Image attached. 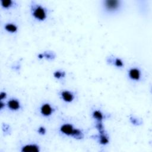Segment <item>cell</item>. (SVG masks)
<instances>
[{
	"instance_id": "obj_1",
	"label": "cell",
	"mask_w": 152,
	"mask_h": 152,
	"mask_svg": "<svg viewBox=\"0 0 152 152\" xmlns=\"http://www.w3.org/2000/svg\"><path fill=\"white\" fill-rule=\"evenodd\" d=\"M30 11L33 17L39 21H43L47 18V10L41 5L32 4L30 7Z\"/></svg>"
},
{
	"instance_id": "obj_2",
	"label": "cell",
	"mask_w": 152,
	"mask_h": 152,
	"mask_svg": "<svg viewBox=\"0 0 152 152\" xmlns=\"http://www.w3.org/2000/svg\"><path fill=\"white\" fill-rule=\"evenodd\" d=\"M121 1L117 0H106L103 2V7L106 12H113L121 7Z\"/></svg>"
},
{
	"instance_id": "obj_3",
	"label": "cell",
	"mask_w": 152,
	"mask_h": 152,
	"mask_svg": "<svg viewBox=\"0 0 152 152\" xmlns=\"http://www.w3.org/2000/svg\"><path fill=\"white\" fill-rule=\"evenodd\" d=\"M128 75L130 80L134 81H138L142 77L141 71L137 67H132L128 71Z\"/></svg>"
},
{
	"instance_id": "obj_4",
	"label": "cell",
	"mask_w": 152,
	"mask_h": 152,
	"mask_svg": "<svg viewBox=\"0 0 152 152\" xmlns=\"http://www.w3.org/2000/svg\"><path fill=\"white\" fill-rule=\"evenodd\" d=\"M54 112L55 109L50 104L48 103L42 104L40 107V113L44 117L50 116Z\"/></svg>"
},
{
	"instance_id": "obj_5",
	"label": "cell",
	"mask_w": 152,
	"mask_h": 152,
	"mask_svg": "<svg viewBox=\"0 0 152 152\" xmlns=\"http://www.w3.org/2000/svg\"><path fill=\"white\" fill-rule=\"evenodd\" d=\"M75 128L74 126L69 123H65L62 124L60 128H59V131L62 134L68 136V137H72L74 131L75 130Z\"/></svg>"
},
{
	"instance_id": "obj_6",
	"label": "cell",
	"mask_w": 152,
	"mask_h": 152,
	"mask_svg": "<svg viewBox=\"0 0 152 152\" xmlns=\"http://www.w3.org/2000/svg\"><path fill=\"white\" fill-rule=\"evenodd\" d=\"M61 99L66 103H71L75 99V94L72 91L69 90H61L59 92Z\"/></svg>"
},
{
	"instance_id": "obj_7",
	"label": "cell",
	"mask_w": 152,
	"mask_h": 152,
	"mask_svg": "<svg viewBox=\"0 0 152 152\" xmlns=\"http://www.w3.org/2000/svg\"><path fill=\"white\" fill-rule=\"evenodd\" d=\"M40 147L36 144H26L23 145L21 148L22 152H37L40 151Z\"/></svg>"
},
{
	"instance_id": "obj_8",
	"label": "cell",
	"mask_w": 152,
	"mask_h": 152,
	"mask_svg": "<svg viewBox=\"0 0 152 152\" xmlns=\"http://www.w3.org/2000/svg\"><path fill=\"white\" fill-rule=\"evenodd\" d=\"M8 107L12 110H18L21 108V104L18 100L16 99H11L7 102Z\"/></svg>"
},
{
	"instance_id": "obj_9",
	"label": "cell",
	"mask_w": 152,
	"mask_h": 152,
	"mask_svg": "<svg viewBox=\"0 0 152 152\" xmlns=\"http://www.w3.org/2000/svg\"><path fill=\"white\" fill-rule=\"evenodd\" d=\"M95 137H96L98 142H99V144H100L101 145H105L109 142V137L106 135L105 131L99 133V134Z\"/></svg>"
},
{
	"instance_id": "obj_10",
	"label": "cell",
	"mask_w": 152,
	"mask_h": 152,
	"mask_svg": "<svg viewBox=\"0 0 152 152\" xmlns=\"http://www.w3.org/2000/svg\"><path fill=\"white\" fill-rule=\"evenodd\" d=\"M92 117L96 122H103L104 119V115L102 112L99 110H94L92 112Z\"/></svg>"
},
{
	"instance_id": "obj_11",
	"label": "cell",
	"mask_w": 152,
	"mask_h": 152,
	"mask_svg": "<svg viewBox=\"0 0 152 152\" xmlns=\"http://www.w3.org/2000/svg\"><path fill=\"white\" fill-rule=\"evenodd\" d=\"M5 29L9 33H14L18 30V27L13 23H7L5 25Z\"/></svg>"
},
{
	"instance_id": "obj_12",
	"label": "cell",
	"mask_w": 152,
	"mask_h": 152,
	"mask_svg": "<svg viewBox=\"0 0 152 152\" xmlns=\"http://www.w3.org/2000/svg\"><path fill=\"white\" fill-rule=\"evenodd\" d=\"M109 62L112 63L113 65L118 68H122L124 66V64L122 61V60L119 58H112L109 59Z\"/></svg>"
},
{
	"instance_id": "obj_13",
	"label": "cell",
	"mask_w": 152,
	"mask_h": 152,
	"mask_svg": "<svg viewBox=\"0 0 152 152\" xmlns=\"http://www.w3.org/2000/svg\"><path fill=\"white\" fill-rule=\"evenodd\" d=\"M84 135L83 131L78 128L75 129L74 133L72 135V137L77 140H82L84 138Z\"/></svg>"
},
{
	"instance_id": "obj_14",
	"label": "cell",
	"mask_w": 152,
	"mask_h": 152,
	"mask_svg": "<svg viewBox=\"0 0 152 152\" xmlns=\"http://www.w3.org/2000/svg\"><path fill=\"white\" fill-rule=\"evenodd\" d=\"M53 77L56 79H61L65 77V72L62 71H56L53 72Z\"/></svg>"
},
{
	"instance_id": "obj_15",
	"label": "cell",
	"mask_w": 152,
	"mask_h": 152,
	"mask_svg": "<svg viewBox=\"0 0 152 152\" xmlns=\"http://www.w3.org/2000/svg\"><path fill=\"white\" fill-rule=\"evenodd\" d=\"M1 6L4 8H9L11 7L13 5V1L11 0H2L1 1Z\"/></svg>"
},
{
	"instance_id": "obj_16",
	"label": "cell",
	"mask_w": 152,
	"mask_h": 152,
	"mask_svg": "<svg viewBox=\"0 0 152 152\" xmlns=\"http://www.w3.org/2000/svg\"><path fill=\"white\" fill-rule=\"evenodd\" d=\"M43 55L44 58H46V59H50V60L53 59L55 56V55L52 52H45L43 53Z\"/></svg>"
},
{
	"instance_id": "obj_17",
	"label": "cell",
	"mask_w": 152,
	"mask_h": 152,
	"mask_svg": "<svg viewBox=\"0 0 152 152\" xmlns=\"http://www.w3.org/2000/svg\"><path fill=\"white\" fill-rule=\"evenodd\" d=\"M130 121L132 124L136 125H138L141 124V121L139 119H137V118H135L134 116H132L130 118Z\"/></svg>"
},
{
	"instance_id": "obj_18",
	"label": "cell",
	"mask_w": 152,
	"mask_h": 152,
	"mask_svg": "<svg viewBox=\"0 0 152 152\" xmlns=\"http://www.w3.org/2000/svg\"><path fill=\"white\" fill-rule=\"evenodd\" d=\"M46 128L44 126H40L37 129V132L40 135H44L46 133Z\"/></svg>"
},
{
	"instance_id": "obj_19",
	"label": "cell",
	"mask_w": 152,
	"mask_h": 152,
	"mask_svg": "<svg viewBox=\"0 0 152 152\" xmlns=\"http://www.w3.org/2000/svg\"><path fill=\"white\" fill-rule=\"evenodd\" d=\"M7 97V94L5 92H1V94H0V98L1 100H3L4 99H5Z\"/></svg>"
}]
</instances>
